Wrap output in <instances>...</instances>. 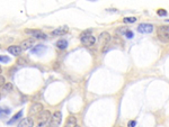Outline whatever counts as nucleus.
Instances as JSON below:
<instances>
[{"label": "nucleus", "instance_id": "423d86ee", "mask_svg": "<svg viewBox=\"0 0 169 127\" xmlns=\"http://www.w3.org/2000/svg\"><path fill=\"white\" fill-rule=\"evenodd\" d=\"M98 42H99V44H100V46H102V47L107 46V45H108V43L111 42V35H109V33H107V32H103V33L98 36Z\"/></svg>", "mask_w": 169, "mask_h": 127}, {"label": "nucleus", "instance_id": "9b49d317", "mask_svg": "<svg viewBox=\"0 0 169 127\" xmlns=\"http://www.w3.org/2000/svg\"><path fill=\"white\" fill-rule=\"evenodd\" d=\"M17 127H34V122L31 117H26L20 120V123L18 124Z\"/></svg>", "mask_w": 169, "mask_h": 127}, {"label": "nucleus", "instance_id": "20e7f679", "mask_svg": "<svg viewBox=\"0 0 169 127\" xmlns=\"http://www.w3.org/2000/svg\"><path fill=\"white\" fill-rule=\"evenodd\" d=\"M51 119V113L49 110H42L39 114H37V122L39 124L49 123Z\"/></svg>", "mask_w": 169, "mask_h": 127}, {"label": "nucleus", "instance_id": "a878e982", "mask_svg": "<svg viewBox=\"0 0 169 127\" xmlns=\"http://www.w3.org/2000/svg\"><path fill=\"white\" fill-rule=\"evenodd\" d=\"M36 127H50V124L49 123H44V124H39Z\"/></svg>", "mask_w": 169, "mask_h": 127}, {"label": "nucleus", "instance_id": "dca6fc26", "mask_svg": "<svg viewBox=\"0 0 169 127\" xmlns=\"http://www.w3.org/2000/svg\"><path fill=\"white\" fill-rule=\"evenodd\" d=\"M22 116H23V111L20 110V111H18L17 114L14 115L13 117H12V119H10V120H8V123H7V124H8V125H12V124H14L15 122H17L19 118H22Z\"/></svg>", "mask_w": 169, "mask_h": 127}, {"label": "nucleus", "instance_id": "6ab92c4d", "mask_svg": "<svg viewBox=\"0 0 169 127\" xmlns=\"http://www.w3.org/2000/svg\"><path fill=\"white\" fill-rule=\"evenodd\" d=\"M0 62H2V63H8V62H10V59H9L8 56L0 55Z\"/></svg>", "mask_w": 169, "mask_h": 127}, {"label": "nucleus", "instance_id": "f8f14e48", "mask_svg": "<svg viewBox=\"0 0 169 127\" xmlns=\"http://www.w3.org/2000/svg\"><path fill=\"white\" fill-rule=\"evenodd\" d=\"M68 32H69V28L67 26H62V27H59V28L54 29L52 32V35H54V36H63Z\"/></svg>", "mask_w": 169, "mask_h": 127}, {"label": "nucleus", "instance_id": "a211bd4d", "mask_svg": "<svg viewBox=\"0 0 169 127\" xmlns=\"http://www.w3.org/2000/svg\"><path fill=\"white\" fill-rule=\"evenodd\" d=\"M123 22L126 23V24H129V23H135L136 22V17H126V18L123 19Z\"/></svg>", "mask_w": 169, "mask_h": 127}, {"label": "nucleus", "instance_id": "1a4fd4ad", "mask_svg": "<svg viewBox=\"0 0 169 127\" xmlns=\"http://www.w3.org/2000/svg\"><path fill=\"white\" fill-rule=\"evenodd\" d=\"M34 43H35L34 38H27V39L23 41V42L20 43L19 47H20V50H22V51H26V50H29V49L34 45Z\"/></svg>", "mask_w": 169, "mask_h": 127}, {"label": "nucleus", "instance_id": "c85d7f7f", "mask_svg": "<svg viewBox=\"0 0 169 127\" xmlns=\"http://www.w3.org/2000/svg\"><path fill=\"white\" fill-rule=\"evenodd\" d=\"M0 98H1V95H0Z\"/></svg>", "mask_w": 169, "mask_h": 127}, {"label": "nucleus", "instance_id": "2eb2a0df", "mask_svg": "<svg viewBox=\"0 0 169 127\" xmlns=\"http://www.w3.org/2000/svg\"><path fill=\"white\" fill-rule=\"evenodd\" d=\"M56 47L59 49V50H65L67 47H68V42L65 41V39H59L58 42H56Z\"/></svg>", "mask_w": 169, "mask_h": 127}, {"label": "nucleus", "instance_id": "7ed1b4c3", "mask_svg": "<svg viewBox=\"0 0 169 127\" xmlns=\"http://www.w3.org/2000/svg\"><path fill=\"white\" fill-rule=\"evenodd\" d=\"M62 122V114L61 111H55L54 114L51 116L50 119V127H59Z\"/></svg>", "mask_w": 169, "mask_h": 127}, {"label": "nucleus", "instance_id": "4be33fe9", "mask_svg": "<svg viewBox=\"0 0 169 127\" xmlns=\"http://www.w3.org/2000/svg\"><path fill=\"white\" fill-rule=\"evenodd\" d=\"M125 36H126L128 38H133V32L130 30V29H128L126 33H125Z\"/></svg>", "mask_w": 169, "mask_h": 127}, {"label": "nucleus", "instance_id": "412c9836", "mask_svg": "<svg viewBox=\"0 0 169 127\" xmlns=\"http://www.w3.org/2000/svg\"><path fill=\"white\" fill-rule=\"evenodd\" d=\"M157 14H158V16H160V17H165V16L167 15V11H166V9H159V10L157 11Z\"/></svg>", "mask_w": 169, "mask_h": 127}, {"label": "nucleus", "instance_id": "b1692460", "mask_svg": "<svg viewBox=\"0 0 169 127\" xmlns=\"http://www.w3.org/2000/svg\"><path fill=\"white\" fill-rule=\"evenodd\" d=\"M5 83H6V82H5V78H3L2 76H0V88H1Z\"/></svg>", "mask_w": 169, "mask_h": 127}, {"label": "nucleus", "instance_id": "aec40b11", "mask_svg": "<svg viewBox=\"0 0 169 127\" xmlns=\"http://www.w3.org/2000/svg\"><path fill=\"white\" fill-rule=\"evenodd\" d=\"M17 64H18V65H22V66H23V65H26V64H27V61L25 60V59H24V57H19V59L17 60Z\"/></svg>", "mask_w": 169, "mask_h": 127}, {"label": "nucleus", "instance_id": "bb28decb", "mask_svg": "<svg viewBox=\"0 0 169 127\" xmlns=\"http://www.w3.org/2000/svg\"><path fill=\"white\" fill-rule=\"evenodd\" d=\"M75 127H80V126H79V125H76V126H75Z\"/></svg>", "mask_w": 169, "mask_h": 127}, {"label": "nucleus", "instance_id": "ddd939ff", "mask_svg": "<svg viewBox=\"0 0 169 127\" xmlns=\"http://www.w3.org/2000/svg\"><path fill=\"white\" fill-rule=\"evenodd\" d=\"M8 52H9L12 55L18 56V55H20L22 50H20V47H19L18 45H12V46H9V47H8Z\"/></svg>", "mask_w": 169, "mask_h": 127}, {"label": "nucleus", "instance_id": "c756f323", "mask_svg": "<svg viewBox=\"0 0 169 127\" xmlns=\"http://www.w3.org/2000/svg\"><path fill=\"white\" fill-rule=\"evenodd\" d=\"M0 114H1V111H0Z\"/></svg>", "mask_w": 169, "mask_h": 127}, {"label": "nucleus", "instance_id": "f03ea898", "mask_svg": "<svg viewBox=\"0 0 169 127\" xmlns=\"http://www.w3.org/2000/svg\"><path fill=\"white\" fill-rule=\"evenodd\" d=\"M157 35L158 38L162 42V43H168L169 39V27L168 26H160L157 29Z\"/></svg>", "mask_w": 169, "mask_h": 127}, {"label": "nucleus", "instance_id": "f3484780", "mask_svg": "<svg viewBox=\"0 0 169 127\" xmlns=\"http://www.w3.org/2000/svg\"><path fill=\"white\" fill-rule=\"evenodd\" d=\"M1 88H2V91H3L5 93H8V92H10V91L13 90L14 87H13V84H12L10 82H6V83H5Z\"/></svg>", "mask_w": 169, "mask_h": 127}, {"label": "nucleus", "instance_id": "393cba45", "mask_svg": "<svg viewBox=\"0 0 169 127\" xmlns=\"http://www.w3.org/2000/svg\"><path fill=\"white\" fill-rule=\"evenodd\" d=\"M135 120H131V122H129V124H128V127H135Z\"/></svg>", "mask_w": 169, "mask_h": 127}, {"label": "nucleus", "instance_id": "9d476101", "mask_svg": "<svg viewBox=\"0 0 169 127\" xmlns=\"http://www.w3.org/2000/svg\"><path fill=\"white\" fill-rule=\"evenodd\" d=\"M45 51H46V46H44L43 44H39V45H36L35 47H33L31 50V53L36 54V55H42V54L45 53Z\"/></svg>", "mask_w": 169, "mask_h": 127}, {"label": "nucleus", "instance_id": "6e6552de", "mask_svg": "<svg viewBox=\"0 0 169 127\" xmlns=\"http://www.w3.org/2000/svg\"><path fill=\"white\" fill-rule=\"evenodd\" d=\"M25 33L33 35V37L37 38V39H44V38L48 37L46 34H44L42 30H39V29H26Z\"/></svg>", "mask_w": 169, "mask_h": 127}, {"label": "nucleus", "instance_id": "f257e3e1", "mask_svg": "<svg viewBox=\"0 0 169 127\" xmlns=\"http://www.w3.org/2000/svg\"><path fill=\"white\" fill-rule=\"evenodd\" d=\"M80 39H81L82 45L86 47H90L96 43V37L91 34V30H87V32L82 33L80 36Z\"/></svg>", "mask_w": 169, "mask_h": 127}, {"label": "nucleus", "instance_id": "5701e85b", "mask_svg": "<svg viewBox=\"0 0 169 127\" xmlns=\"http://www.w3.org/2000/svg\"><path fill=\"white\" fill-rule=\"evenodd\" d=\"M126 30H128V28H122V29H118V30H117V33H119V34H123V35H125Z\"/></svg>", "mask_w": 169, "mask_h": 127}, {"label": "nucleus", "instance_id": "0eeeda50", "mask_svg": "<svg viewBox=\"0 0 169 127\" xmlns=\"http://www.w3.org/2000/svg\"><path fill=\"white\" fill-rule=\"evenodd\" d=\"M43 110V105L39 103V102H34L31 107H29V110H28V115L29 116H33V115H37Z\"/></svg>", "mask_w": 169, "mask_h": 127}, {"label": "nucleus", "instance_id": "39448f33", "mask_svg": "<svg viewBox=\"0 0 169 127\" xmlns=\"http://www.w3.org/2000/svg\"><path fill=\"white\" fill-rule=\"evenodd\" d=\"M138 32L139 33H142V34H150V33H152L153 32V29H155V27L152 24H147V23H142V24H140V25L138 26Z\"/></svg>", "mask_w": 169, "mask_h": 127}, {"label": "nucleus", "instance_id": "4468645a", "mask_svg": "<svg viewBox=\"0 0 169 127\" xmlns=\"http://www.w3.org/2000/svg\"><path fill=\"white\" fill-rule=\"evenodd\" d=\"M77 125V117L76 116H69L65 123V127H75Z\"/></svg>", "mask_w": 169, "mask_h": 127}, {"label": "nucleus", "instance_id": "cd10ccee", "mask_svg": "<svg viewBox=\"0 0 169 127\" xmlns=\"http://www.w3.org/2000/svg\"><path fill=\"white\" fill-rule=\"evenodd\" d=\"M0 73H1V66H0Z\"/></svg>", "mask_w": 169, "mask_h": 127}]
</instances>
